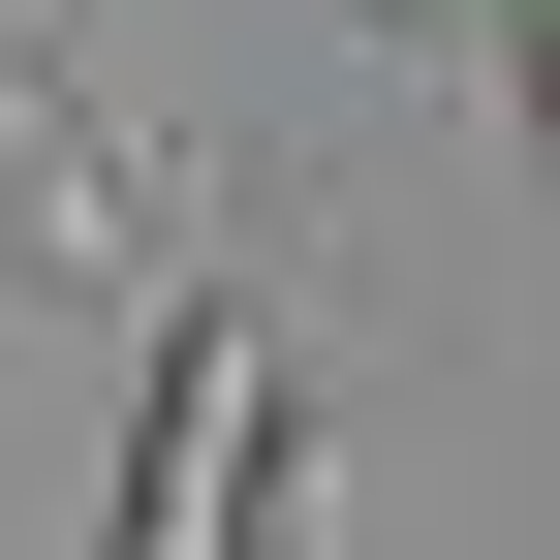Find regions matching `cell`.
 Masks as SVG:
<instances>
[{"label":"cell","mask_w":560,"mask_h":560,"mask_svg":"<svg viewBox=\"0 0 560 560\" xmlns=\"http://www.w3.org/2000/svg\"><path fill=\"white\" fill-rule=\"evenodd\" d=\"M0 280H62V312L156 280V156H125V94L32 32V0H0Z\"/></svg>","instance_id":"obj_1"},{"label":"cell","mask_w":560,"mask_h":560,"mask_svg":"<svg viewBox=\"0 0 560 560\" xmlns=\"http://www.w3.org/2000/svg\"><path fill=\"white\" fill-rule=\"evenodd\" d=\"M219 405H249V312H156V374H125V467H94V560H187V499H219Z\"/></svg>","instance_id":"obj_2"},{"label":"cell","mask_w":560,"mask_h":560,"mask_svg":"<svg viewBox=\"0 0 560 560\" xmlns=\"http://www.w3.org/2000/svg\"><path fill=\"white\" fill-rule=\"evenodd\" d=\"M499 94H529V156H560V0H499Z\"/></svg>","instance_id":"obj_3"}]
</instances>
